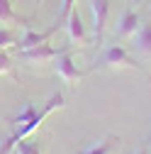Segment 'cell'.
<instances>
[{
    "label": "cell",
    "mask_w": 151,
    "mask_h": 154,
    "mask_svg": "<svg viewBox=\"0 0 151 154\" xmlns=\"http://www.w3.org/2000/svg\"><path fill=\"white\" fill-rule=\"evenodd\" d=\"M100 69H117V71H122V69H137V71H144V66H141L124 47H120V44L105 47V51H102V56H100ZM144 73H146V71H144Z\"/></svg>",
    "instance_id": "6da1fadb"
},
{
    "label": "cell",
    "mask_w": 151,
    "mask_h": 154,
    "mask_svg": "<svg viewBox=\"0 0 151 154\" xmlns=\"http://www.w3.org/2000/svg\"><path fill=\"white\" fill-rule=\"evenodd\" d=\"M54 71L61 76V81L64 83H68V86H76L78 81H83L85 79V71H81L78 66H76V61H73V54L68 51V49H61L59 54H56V59H54Z\"/></svg>",
    "instance_id": "7a4b0ae2"
},
{
    "label": "cell",
    "mask_w": 151,
    "mask_h": 154,
    "mask_svg": "<svg viewBox=\"0 0 151 154\" xmlns=\"http://www.w3.org/2000/svg\"><path fill=\"white\" fill-rule=\"evenodd\" d=\"M88 8L93 15V42L102 44V34L110 20V0H88Z\"/></svg>",
    "instance_id": "3957f363"
},
{
    "label": "cell",
    "mask_w": 151,
    "mask_h": 154,
    "mask_svg": "<svg viewBox=\"0 0 151 154\" xmlns=\"http://www.w3.org/2000/svg\"><path fill=\"white\" fill-rule=\"evenodd\" d=\"M64 27H66V32H68V39H71V42L85 44V42L90 39V37H88V29H85V25H83V17L78 15V10H76V8L68 12Z\"/></svg>",
    "instance_id": "277c9868"
},
{
    "label": "cell",
    "mask_w": 151,
    "mask_h": 154,
    "mask_svg": "<svg viewBox=\"0 0 151 154\" xmlns=\"http://www.w3.org/2000/svg\"><path fill=\"white\" fill-rule=\"evenodd\" d=\"M61 49H54L51 44H37V47H32V49H22L20 51V56L25 61H32V64H46V61H54L56 59V54H59Z\"/></svg>",
    "instance_id": "5b68a950"
},
{
    "label": "cell",
    "mask_w": 151,
    "mask_h": 154,
    "mask_svg": "<svg viewBox=\"0 0 151 154\" xmlns=\"http://www.w3.org/2000/svg\"><path fill=\"white\" fill-rule=\"evenodd\" d=\"M139 25H141L139 15L127 8L122 12V17H120V22H117V37H120V39H129V37H134L137 29H139Z\"/></svg>",
    "instance_id": "8992f818"
},
{
    "label": "cell",
    "mask_w": 151,
    "mask_h": 154,
    "mask_svg": "<svg viewBox=\"0 0 151 154\" xmlns=\"http://www.w3.org/2000/svg\"><path fill=\"white\" fill-rule=\"evenodd\" d=\"M56 29H59V25H51L46 32H34L32 27H25V37L17 42V47H20V51H22V49H32V47H37V44H44Z\"/></svg>",
    "instance_id": "52a82bcc"
},
{
    "label": "cell",
    "mask_w": 151,
    "mask_h": 154,
    "mask_svg": "<svg viewBox=\"0 0 151 154\" xmlns=\"http://www.w3.org/2000/svg\"><path fill=\"white\" fill-rule=\"evenodd\" d=\"M0 27L7 29H17V27H29L27 20H22L10 5V0H0Z\"/></svg>",
    "instance_id": "ba28073f"
},
{
    "label": "cell",
    "mask_w": 151,
    "mask_h": 154,
    "mask_svg": "<svg viewBox=\"0 0 151 154\" xmlns=\"http://www.w3.org/2000/svg\"><path fill=\"white\" fill-rule=\"evenodd\" d=\"M120 137H115V134H110V137L95 142V144H88L85 149H81L78 154H117L120 152Z\"/></svg>",
    "instance_id": "9c48e42d"
},
{
    "label": "cell",
    "mask_w": 151,
    "mask_h": 154,
    "mask_svg": "<svg viewBox=\"0 0 151 154\" xmlns=\"http://www.w3.org/2000/svg\"><path fill=\"white\" fill-rule=\"evenodd\" d=\"M134 47H137V51L141 56H146V59L151 56V22L139 25V29L134 34Z\"/></svg>",
    "instance_id": "30bf717a"
},
{
    "label": "cell",
    "mask_w": 151,
    "mask_h": 154,
    "mask_svg": "<svg viewBox=\"0 0 151 154\" xmlns=\"http://www.w3.org/2000/svg\"><path fill=\"white\" fill-rule=\"evenodd\" d=\"M15 154H42V142H27V140H20L15 144Z\"/></svg>",
    "instance_id": "8fae6325"
},
{
    "label": "cell",
    "mask_w": 151,
    "mask_h": 154,
    "mask_svg": "<svg viewBox=\"0 0 151 154\" xmlns=\"http://www.w3.org/2000/svg\"><path fill=\"white\" fill-rule=\"evenodd\" d=\"M0 76H15V64L5 54V49H0Z\"/></svg>",
    "instance_id": "7c38bea8"
},
{
    "label": "cell",
    "mask_w": 151,
    "mask_h": 154,
    "mask_svg": "<svg viewBox=\"0 0 151 154\" xmlns=\"http://www.w3.org/2000/svg\"><path fill=\"white\" fill-rule=\"evenodd\" d=\"M17 44V37L12 29L7 27H0V49H7V47H15Z\"/></svg>",
    "instance_id": "4fadbf2b"
},
{
    "label": "cell",
    "mask_w": 151,
    "mask_h": 154,
    "mask_svg": "<svg viewBox=\"0 0 151 154\" xmlns=\"http://www.w3.org/2000/svg\"><path fill=\"white\" fill-rule=\"evenodd\" d=\"M76 8V0H64V5H61V15H59V20H56V25H64L66 22V17H68V12Z\"/></svg>",
    "instance_id": "5bb4252c"
},
{
    "label": "cell",
    "mask_w": 151,
    "mask_h": 154,
    "mask_svg": "<svg viewBox=\"0 0 151 154\" xmlns=\"http://www.w3.org/2000/svg\"><path fill=\"white\" fill-rule=\"evenodd\" d=\"M134 154H149V149H146V147H141V149H139V152H134Z\"/></svg>",
    "instance_id": "9a60e30c"
}]
</instances>
